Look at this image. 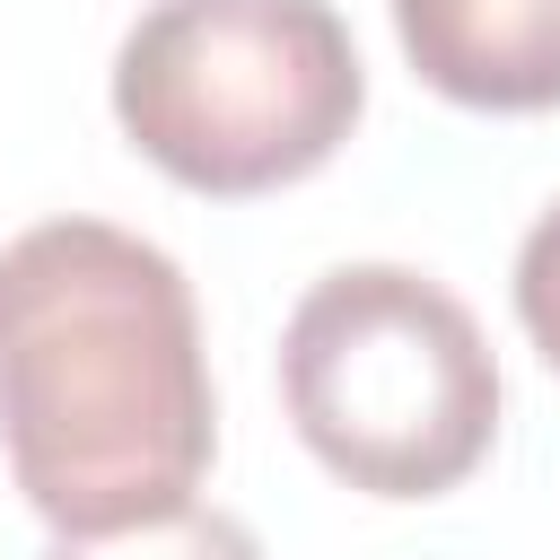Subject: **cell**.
<instances>
[{
  "label": "cell",
  "instance_id": "4",
  "mask_svg": "<svg viewBox=\"0 0 560 560\" xmlns=\"http://www.w3.org/2000/svg\"><path fill=\"white\" fill-rule=\"evenodd\" d=\"M420 88L464 114L560 105V0H385Z\"/></svg>",
  "mask_w": 560,
  "mask_h": 560
},
{
  "label": "cell",
  "instance_id": "6",
  "mask_svg": "<svg viewBox=\"0 0 560 560\" xmlns=\"http://www.w3.org/2000/svg\"><path fill=\"white\" fill-rule=\"evenodd\" d=\"M516 324L542 350V368L560 376V201H542V219L516 245Z\"/></svg>",
  "mask_w": 560,
  "mask_h": 560
},
{
  "label": "cell",
  "instance_id": "1",
  "mask_svg": "<svg viewBox=\"0 0 560 560\" xmlns=\"http://www.w3.org/2000/svg\"><path fill=\"white\" fill-rule=\"evenodd\" d=\"M0 446L52 534L192 508L219 455V394L166 245L79 210L0 245Z\"/></svg>",
  "mask_w": 560,
  "mask_h": 560
},
{
  "label": "cell",
  "instance_id": "5",
  "mask_svg": "<svg viewBox=\"0 0 560 560\" xmlns=\"http://www.w3.org/2000/svg\"><path fill=\"white\" fill-rule=\"evenodd\" d=\"M44 560H262L254 525L228 516V508H166V516H140V525H114V534H52Z\"/></svg>",
  "mask_w": 560,
  "mask_h": 560
},
{
  "label": "cell",
  "instance_id": "2",
  "mask_svg": "<svg viewBox=\"0 0 560 560\" xmlns=\"http://www.w3.org/2000/svg\"><path fill=\"white\" fill-rule=\"evenodd\" d=\"M122 140L201 201H262L341 158L368 70L332 0H149L114 44Z\"/></svg>",
  "mask_w": 560,
  "mask_h": 560
},
{
  "label": "cell",
  "instance_id": "3",
  "mask_svg": "<svg viewBox=\"0 0 560 560\" xmlns=\"http://www.w3.org/2000/svg\"><path fill=\"white\" fill-rule=\"evenodd\" d=\"M280 411L359 499H446L499 438L481 315L411 262H341L280 324Z\"/></svg>",
  "mask_w": 560,
  "mask_h": 560
}]
</instances>
